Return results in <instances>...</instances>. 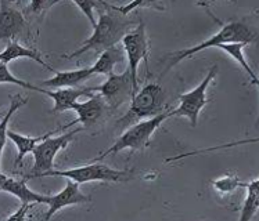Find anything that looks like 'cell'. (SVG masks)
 I'll return each mask as SVG.
<instances>
[{"instance_id":"5b68a950","label":"cell","mask_w":259,"mask_h":221,"mask_svg":"<svg viewBox=\"0 0 259 221\" xmlns=\"http://www.w3.org/2000/svg\"><path fill=\"white\" fill-rule=\"evenodd\" d=\"M170 118L169 112H164L158 116H154L151 119H146L133 125L127 129L126 132H123L121 134V137L118 138L111 147L108 148L107 151L101 153L100 156L93 159V162H100L110 155H115V153L121 152L123 149H131V151H138L142 149L148 144L150 138L154 134V132L158 129L165 119Z\"/></svg>"},{"instance_id":"7c38bea8","label":"cell","mask_w":259,"mask_h":221,"mask_svg":"<svg viewBox=\"0 0 259 221\" xmlns=\"http://www.w3.org/2000/svg\"><path fill=\"white\" fill-rule=\"evenodd\" d=\"M92 200V196L82 194L79 190V184H76L71 180H67V185L63 191H60L58 194L49 196L48 203L49 210L46 213V216L43 218V221H50L52 217L57 213L58 210H61L67 206L80 205V203H88Z\"/></svg>"},{"instance_id":"52a82bcc","label":"cell","mask_w":259,"mask_h":221,"mask_svg":"<svg viewBox=\"0 0 259 221\" xmlns=\"http://www.w3.org/2000/svg\"><path fill=\"white\" fill-rule=\"evenodd\" d=\"M122 44H123V50H125L127 61H129L127 72L131 75V80H132L133 98L139 91L138 68L140 61H144L148 69V39L143 21H139L138 27H135L132 31L127 32L125 37L122 39Z\"/></svg>"},{"instance_id":"484cf974","label":"cell","mask_w":259,"mask_h":221,"mask_svg":"<svg viewBox=\"0 0 259 221\" xmlns=\"http://www.w3.org/2000/svg\"><path fill=\"white\" fill-rule=\"evenodd\" d=\"M54 5H56V2H32V3H29V11L37 14V13H40V11L45 10L46 7L50 9V7Z\"/></svg>"},{"instance_id":"8992f818","label":"cell","mask_w":259,"mask_h":221,"mask_svg":"<svg viewBox=\"0 0 259 221\" xmlns=\"http://www.w3.org/2000/svg\"><path fill=\"white\" fill-rule=\"evenodd\" d=\"M82 130V127H76L71 132L65 133V134H61L58 137H48L46 140H43L42 142H39L35 149L32 151V155H33V168H32L31 174L28 177H24V179L31 180L33 177H40L42 174L48 173L50 170H53V163L54 158L60 151H63L64 148L68 147V144L74 137L76 136V133H79Z\"/></svg>"},{"instance_id":"5bb4252c","label":"cell","mask_w":259,"mask_h":221,"mask_svg":"<svg viewBox=\"0 0 259 221\" xmlns=\"http://www.w3.org/2000/svg\"><path fill=\"white\" fill-rule=\"evenodd\" d=\"M0 192L14 195L16 198L21 200V203H33V205H46L48 203V195H40L33 192L28 188L27 180H16L7 177L0 173Z\"/></svg>"},{"instance_id":"6da1fadb","label":"cell","mask_w":259,"mask_h":221,"mask_svg":"<svg viewBox=\"0 0 259 221\" xmlns=\"http://www.w3.org/2000/svg\"><path fill=\"white\" fill-rule=\"evenodd\" d=\"M101 7L104 9V13H100L99 21L93 28V35L86 39L78 50L71 54H65L63 58L72 60L88 51L101 54L107 48L114 47L116 43L125 37L127 32L132 31L133 27H138L136 20L127 18L119 11H116L114 5L101 2Z\"/></svg>"},{"instance_id":"e0dca14e","label":"cell","mask_w":259,"mask_h":221,"mask_svg":"<svg viewBox=\"0 0 259 221\" xmlns=\"http://www.w3.org/2000/svg\"><path fill=\"white\" fill-rule=\"evenodd\" d=\"M56 132H49L43 136H37V137H29V136H22L20 133L7 132V138H10L11 141L16 144L17 149H18V155H17L16 160H14V168H17L18 164H21L24 158L27 156L28 153H32V151L35 149L39 142H42L43 140H46L48 137H52Z\"/></svg>"},{"instance_id":"d4e9b609","label":"cell","mask_w":259,"mask_h":221,"mask_svg":"<svg viewBox=\"0 0 259 221\" xmlns=\"http://www.w3.org/2000/svg\"><path fill=\"white\" fill-rule=\"evenodd\" d=\"M33 206H35L33 203H21L20 209L16 210V213H13V214L7 218V221H25L27 214L29 213V210H31Z\"/></svg>"},{"instance_id":"4fadbf2b","label":"cell","mask_w":259,"mask_h":221,"mask_svg":"<svg viewBox=\"0 0 259 221\" xmlns=\"http://www.w3.org/2000/svg\"><path fill=\"white\" fill-rule=\"evenodd\" d=\"M43 94L49 95L54 101L52 108V114H61L65 111L72 109L74 104L78 102L80 97H93L95 93L92 87H69V89H57V90H45Z\"/></svg>"},{"instance_id":"ffe728a7","label":"cell","mask_w":259,"mask_h":221,"mask_svg":"<svg viewBox=\"0 0 259 221\" xmlns=\"http://www.w3.org/2000/svg\"><path fill=\"white\" fill-rule=\"evenodd\" d=\"M10 106L9 109L6 111L3 119L0 121V166H2V155H3V149H5L6 141H7V132H9V122L11 121L13 115L16 114L17 111L20 109L21 106L27 105L28 100L25 97H22L21 94L10 95Z\"/></svg>"},{"instance_id":"603a6c76","label":"cell","mask_w":259,"mask_h":221,"mask_svg":"<svg viewBox=\"0 0 259 221\" xmlns=\"http://www.w3.org/2000/svg\"><path fill=\"white\" fill-rule=\"evenodd\" d=\"M212 185H213L219 192H222V194H230V192H233L236 188L245 187L247 183H241V181L238 180V177H236V176H226V177H222V179L212 181Z\"/></svg>"},{"instance_id":"d6986e66","label":"cell","mask_w":259,"mask_h":221,"mask_svg":"<svg viewBox=\"0 0 259 221\" xmlns=\"http://www.w3.org/2000/svg\"><path fill=\"white\" fill-rule=\"evenodd\" d=\"M247 196L244 199L241 206V213L238 221H252L259 207V181L258 179L252 180L251 183H247Z\"/></svg>"},{"instance_id":"9a60e30c","label":"cell","mask_w":259,"mask_h":221,"mask_svg":"<svg viewBox=\"0 0 259 221\" xmlns=\"http://www.w3.org/2000/svg\"><path fill=\"white\" fill-rule=\"evenodd\" d=\"M53 78L42 82L43 86L50 89H69V87H79L80 83L90 79L93 76L92 68L75 69V71H65V72H54Z\"/></svg>"},{"instance_id":"277c9868","label":"cell","mask_w":259,"mask_h":221,"mask_svg":"<svg viewBox=\"0 0 259 221\" xmlns=\"http://www.w3.org/2000/svg\"><path fill=\"white\" fill-rule=\"evenodd\" d=\"M40 177H64L76 184H85L90 181H104V183H125L133 179L132 170H118L104 163L92 162L80 168L67 170H50Z\"/></svg>"},{"instance_id":"cb8c5ba5","label":"cell","mask_w":259,"mask_h":221,"mask_svg":"<svg viewBox=\"0 0 259 221\" xmlns=\"http://www.w3.org/2000/svg\"><path fill=\"white\" fill-rule=\"evenodd\" d=\"M72 5H75L76 7H79L80 11L88 17V20H89L90 24H92V27L95 28L97 21H96L95 16H93V10H95L96 7H99L100 2H79V0H74Z\"/></svg>"},{"instance_id":"44dd1931","label":"cell","mask_w":259,"mask_h":221,"mask_svg":"<svg viewBox=\"0 0 259 221\" xmlns=\"http://www.w3.org/2000/svg\"><path fill=\"white\" fill-rule=\"evenodd\" d=\"M247 44H244V43H230V44H222V46H218V48H221V50H223L225 53L228 54V56H230V57L236 61V63L241 67V68L248 74L249 79H251V83L252 84H256L259 83L258 80V76L255 75V72L252 71V68L249 67V64L245 61V57H244L243 54V50L244 47H245Z\"/></svg>"},{"instance_id":"3957f363","label":"cell","mask_w":259,"mask_h":221,"mask_svg":"<svg viewBox=\"0 0 259 221\" xmlns=\"http://www.w3.org/2000/svg\"><path fill=\"white\" fill-rule=\"evenodd\" d=\"M164 108L165 93L162 87L155 83L146 84L131 100L129 111L116 122V130L123 132L139 122L161 115L164 114Z\"/></svg>"},{"instance_id":"8fae6325","label":"cell","mask_w":259,"mask_h":221,"mask_svg":"<svg viewBox=\"0 0 259 221\" xmlns=\"http://www.w3.org/2000/svg\"><path fill=\"white\" fill-rule=\"evenodd\" d=\"M106 109L107 104L101 98L100 94H95L93 97H90L89 100L83 101V102H76L72 106V111L76 112L78 118L71 123H67L60 130L69 129V127L75 126V125H80V127H92L104 116Z\"/></svg>"},{"instance_id":"2e32d148","label":"cell","mask_w":259,"mask_h":221,"mask_svg":"<svg viewBox=\"0 0 259 221\" xmlns=\"http://www.w3.org/2000/svg\"><path fill=\"white\" fill-rule=\"evenodd\" d=\"M18 58H28V60H32L35 61L39 65H42L49 71L52 72H56V69L52 68L50 65L45 63V60L42 58L40 53H37L36 50H32V48L24 47L22 44L17 42V40H13V42H9V44L6 46V48L0 53V63L2 64H7L14 61V60H18Z\"/></svg>"},{"instance_id":"83f0119b","label":"cell","mask_w":259,"mask_h":221,"mask_svg":"<svg viewBox=\"0 0 259 221\" xmlns=\"http://www.w3.org/2000/svg\"><path fill=\"white\" fill-rule=\"evenodd\" d=\"M0 115H2V111H0Z\"/></svg>"},{"instance_id":"7a4b0ae2","label":"cell","mask_w":259,"mask_h":221,"mask_svg":"<svg viewBox=\"0 0 259 221\" xmlns=\"http://www.w3.org/2000/svg\"><path fill=\"white\" fill-rule=\"evenodd\" d=\"M208 14L215 21L219 22L222 25L221 31L217 32L209 39H206L204 42L193 46V47H189L186 48V50H182V51H176V53L170 54V61L168 64L166 69L164 71V74L168 72L169 69L175 68L183 60L193 57L194 54L200 53L202 50L218 47V46H222V44H230V43H244V44H248V43H252L256 40V31L252 27H249L248 24H244L241 21H230L228 24H223L222 21H219L218 18L212 16L209 10H208Z\"/></svg>"},{"instance_id":"30bf717a","label":"cell","mask_w":259,"mask_h":221,"mask_svg":"<svg viewBox=\"0 0 259 221\" xmlns=\"http://www.w3.org/2000/svg\"><path fill=\"white\" fill-rule=\"evenodd\" d=\"M27 32V21L21 10L10 2H0V40L13 42Z\"/></svg>"},{"instance_id":"9c48e42d","label":"cell","mask_w":259,"mask_h":221,"mask_svg":"<svg viewBox=\"0 0 259 221\" xmlns=\"http://www.w3.org/2000/svg\"><path fill=\"white\" fill-rule=\"evenodd\" d=\"M93 93L101 95V98L104 100L107 106L110 109H118L119 106L132 100V80L129 72L123 74H110L108 78L101 86L92 87Z\"/></svg>"},{"instance_id":"7402d4cb","label":"cell","mask_w":259,"mask_h":221,"mask_svg":"<svg viewBox=\"0 0 259 221\" xmlns=\"http://www.w3.org/2000/svg\"><path fill=\"white\" fill-rule=\"evenodd\" d=\"M9 83V84H16V86H20V87H24V89L32 90V91H37V93H43V89L40 87H36L33 84L28 83L25 80L20 79V78H16L14 75L11 74L9 67L6 64L0 63V84Z\"/></svg>"},{"instance_id":"ac0fdd59","label":"cell","mask_w":259,"mask_h":221,"mask_svg":"<svg viewBox=\"0 0 259 221\" xmlns=\"http://www.w3.org/2000/svg\"><path fill=\"white\" fill-rule=\"evenodd\" d=\"M123 51L122 48L114 47L107 48L99 56L97 61L93 67H90L93 71V75H110L112 74V69L116 64H121L123 61Z\"/></svg>"},{"instance_id":"ba28073f","label":"cell","mask_w":259,"mask_h":221,"mask_svg":"<svg viewBox=\"0 0 259 221\" xmlns=\"http://www.w3.org/2000/svg\"><path fill=\"white\" fill-rule=\"evenodd\" d=\"M217 72L218 67L217 65H212L211 69L208 71V74L204 78V80L197 86L196 89H193L189 93H186V94L179 95L180 105L175 111H169V115L186 116L190 121V126L196 127L200 112L209 102V100H206V89L211 84L212 79L217 76Z\"/></svg>"},{"instance_id":"4316f807","label":"cell","mask_w":259,"mask_h":221,"mask_svg":"<svg viewBox=\"0 0 259 221\" xmlns=\"http://www.w3.org/2000/svg\"><path fill=\"white\" fill-rule=\"evenodd\" d=\"M0 173H2V166H0Z\"/></svg>"}]
</instances>
